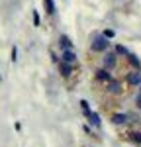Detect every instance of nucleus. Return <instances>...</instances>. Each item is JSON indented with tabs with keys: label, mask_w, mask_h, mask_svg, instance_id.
<instances>
[{
	"label": "nucleus",
	"mask_w": 141,
	"mask_h": 147,
	"mask_svg": "<svg viewBox=\"0 0 141 147\" xmlns=\"http://www.w3.org/2000/svg\"><path fill=\"white\" fill-rule=\"evenodd\" d=\"M59 45L63 47V49H73V43H70V39L67 35H61L59 37Z\"/></svg>",
	"instance_id": "nucleus-10"
},
{
	"label": "nucleus",
	"mask_w": 141,
	"mask_h": 147,
	"mask_svg": "<svg viewBox=\"0 0 141 147\" xmlns=\"http://www.w3.org/2000/svg\"><path fill=\"white\" fill-rule=\"evenodd\" d=\"M135 102H137V106H139V108H141V92H139V94H137V96H135Z\"/></svg>",
	"instance_id": "nucleus-14"
},
{
	"label": "nucleus",
	"mask_w": 141,
	"mask_h": 147,
	"mask_svg": "<svg viewBox=\"0 0 141 147\" xmlns=\"http://www.w3.org/2000/svg\"><path fill=\"white\" fill-rule=\"evenodd\" d=\"M102 63H104L106 69H110V71H112V69H116L117 59H116L114 53H110V51H108V53H104V57H102Z\"/></svg>",
	"instance_id": "nucleus-4"
},
{
	"label": "nucleus",
	"mask_w": 141,
	"mask_h": 147,
	"mask_svg": "<svg viewBox=\"0 0 141 147\" xmlns=\"http://www.w3.org/2000/svg\"><path fill=\"white\" fill-rule=\"evenodd\" d=\"M86 118H88V122H90V124H92L96 129H100L102 122H100V116H98L96 112H88V114H86Z\"/></svg>",
	"instance_id": "nucleus-7"
},
{
	"label": "nucleus",
	"mask_w": 141,
	"mask_h": 147,
	"mask_svg": "<svg viewBox=\"0 0 141 147\" xmlns=\"http://www.w3.org/2000/svg\"><path fill=\"white\" fill-rule=\"evenodd\" d=\"M47 2V12H49V14H55V6H53V2H51V0H45Z\"/></svg>",
	"instance_id": "nucleus-13"
},
{
	"label": "nucleus",
	"mask_w": 141,
	"mask_h": 147,
	"mask_svg": "<svg viewBox=\"0 0 141 147\" xmlns=\"http://www.w3.org/2000/svg\"><path fill=\"white\" fill-rule=\"evenodd\" d=\"M61 61H65V63H77V53L73 51V49H63V53H61Z\"/></svg>",
	"instance_id": "nucleus-5"
},
{
	"label": "nucleus",
	"mask_w": 141,
	"mask_h": 147,
	"mask_svg": "<svg viewBox=\"0 0 141 147\" xmlns=\"http://www.w3.org/2000/svg\"><path fill=\"white\" fill-rule=\"evenodd\" d=\"M94 77H96V80H100V82H104V84H108L110 80H114V77H112V73H110V69H98L96 73H94Z\"/></svg>",
	"instance_id": "nucleus-2"
},
{
	"label": "nucleus",
	"mask_w": 141,
	"mask_h": 147,
	"mask_svg": "<svg viewBox=\"0 0 141 147\" xmlns=\"http://www.w3.org/2000/svg\"><path fill=\"white\" fill-rule=\"evenodd\" d=\"M108 90L112 92V94H120V92H122V84H120L117 80H110V82H108Z\"/></svg>",
	"instance_id": "nucleus-8"
},
{
	"label": "nucleus",
	"mask_w": 141,
	"mask_h": 147,
	"mask_svg": "<svg viewBox=\"0 0 141 147\" xmlns=\"http://www.w3.org/2000/svg\"><path fill=\"white\" fill-rule=\"evenodd\" d=\"M108 37L106 35H96L92 41V51H96V53H104L106 49H108Z\"/></svg>",
	"instance_id": "nucleus-1"
},
{
	"label": "nucleus",
	"mask_w": 141,
	"mask_h": 147,
	"mask_svg": "<svg viewBox=\"0 0 141 147\" xmlns=\"http://www.w3.org/2000/svg\"><path fill=\"white\" fill-rule=\"evenodd\" d=\"M129 137H131V141H135L137 145H141V131H131Z\"/></svg>",
	"instance_id": "nucleus-11"
},
{
	"label": "nucleus",
	"mask_w": 141,
	"mask_h": 147,
	"mask_svg": "<svg viewBox=\"0 0 141 147\" xmlns=\"http://www.w3.org/2000/svg\"><path fill=\"white\" fill-rule=\"evenodd\" d=\"M116 53H117V55H129V51H128L124 45H117V47H116Z\"/></svg>",
	"instance_id": "nucleus-12"
},
{
	"label": "nucleus",
	"mask_w": 141,
	"mask_h": 147,
	"mask_svg": "<svg viewBox=\"0 0 141 147\" xmlns=\"http://www.w3.org/2000/svg\"><path fill=\"white\" fill-rule=\"evenodd\" d=\"M112 122L117 124V125L128 124V116H126V114H116V116H112Z\"/></svg>",
	"instance_id": "nucleus-9"
},
{
	"label": "nucleus",
	"mask_w": 141,
	"mask_h": 147,
	"mask_svg": "<svg viewBox=\"0 0 141 147\" xmlns=\"http://www.w3.org/2000/svg\"><path fill=\"white\" fill-rule=\"evenodd\" d=\"M59 71H61L63 77H70V75H73V63H65V61H61V63H59Z\"/></svg>",
	"instance_id": "nucleus-6"
},
{
	"label": "nucleus",
	"mask_w": 141,
	"mask_h": 147,
	"mask_svg": "<svg viewBox=\"0 0 141 147\" xmlns=\"http://www.w3.org/2000/svg\"><path fill=\"white\" fill-rule=\"evenodd\" d=\"M128 84L129 86H133V88H141V69H135L133 73H129L128 75Z\"/></svg>",
	"instance_id": "nucleus-3"
}]
</instances>
